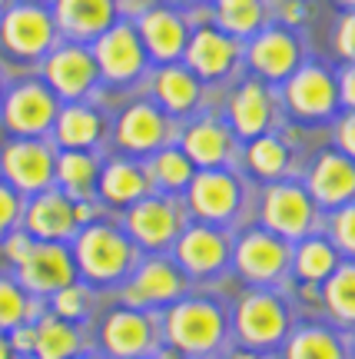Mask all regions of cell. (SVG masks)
<instances>
[{
	"label": "cell",
	"instance_id": "1",
	"mask_svg": "<svg viewBox=\"0 0 355 359\" xmlns=\"http://www.w3.org/2000/svg\"><path fill=\"white\" fill-rule=\"evenodd\" d=\"M163 336L183 356H209L226 339V316L209 299H179L166 313Z\"/></svg>",
	"mask_w": 355,
	"mask_h": 359
},
{
	"label": "cell",
	"instance_id": "2",
	"mask_svg": "<svg viewBox=\"0 0 355 359\" xmlns=\"http://www.w3.org/2000/svg\"><path fill=\"white\" fill-rule=\"evenodd\" d=\"M76 269L87 276L90 283H120L127 276L137 257H133V243L123 233L110 230V226H87L76 236Z\"/></svg>",
	"mask_w": 355,
	"mask_h": 359
},
{
	"label": "cell",
	"instance_id": "3",
	"mask_svg": "<svg viewBox=\"0 0 355 359\" xmlns=\"http://www.w3.org/2000/svg\"><path fill=\"white\" fill-rule=\"evenodd\" d=\"M236 333L253 349L279 346L289 336V309L276 293L256 290V293L242 296L239 309H236Z\"/></svg>",
	"mask_w": 355,
	"mask_h": 359
},
{
	"label": "cell",
	"instance_id": "4",
	"mask_svg": "<svg viewBox=\"0 0 355 359\" xmlns=\"http://www.w3.org/2000/svg\"><path fill=\"white\" fill-rule=\"evenodd\" d=\"M17 276L27 293L53 296L64 286L76 283V259L74 253L60 243H34L20 263H17Z\"/></svg>",
	"mask_w": 355,
	"mask_h": 359
},
{
	"label": "cell",
	"instance_id": "5",
	"mask_svg": "<svg viewBox=\"0 0 355 359\" xmlns=\"http://www.w3.org/2000/svg\"><path fill=\"white\" fill-rule=\"evenodd\" d=\"M156 320L143 309L123 306L113 309L100 330V343L106 359H146L153 346H156Z\"/></svg>",
	"mask_w": 355,
	"mask_h": 359
},
{
	"label": "cell",
	"instance_id": "6",
	"mask_svg": "<svg viewBox=\"0 0 355 359\" xmlns=\"http://www.w3.org/2000/svg\"><path fill=\"white\" fill-rule=\"evenodd\" d=\"M263 219H266L269 233H276L282 240H302L312 230L316 206L302 187L279 183V187H269L266 200H263Z\"/></svg>",
	"mask_w": 355,
	"mask_h": 359
},
{
	"label": "cell",
	"instance_id": "7",
	"mask_svg": "<svg viewBox=\"0 0 355 359\" xmlns=\"http://www.w3.org/2000/svg\"><path fill=\"white\" fill-rule=\"evenodd\" d=\"M183 293H186L183 269H176L173 263H166V259H150L123 286V303L133 309L166 306V303H176Z\"/></svg>",
	"mask_w": 355,
	"mask_h": 359
},
{
	"label": "cell",
	"instance_id": "8",
	"mask_svg": "<svg viewBox=\"0 0 355 359\" xmlns=\"http://www.w3.org/2000/svg\"><path fill=\"white\" fill-rule=\"evenodd\" d=\"M236 266L249 283H276L289 266V246L276 233H246L236 246Z\"/></svg>",
	"mask_w": 355,
	"mask_h": 359
},
{
	"label": "cell",
	"instance_id": "9",
	"mask_svg": "<svg viewBox=\"0 0 355 359\" xmlns=\"http://www.w3.org/2000/svg\"><path fill=\"white\" fill-rule=\"evenodd\" d=\"M286 100H289L292 114L305 116V120H326L339 103V83L326 70L305 67L299 74H292L289 87H286Z\"/></svg>",
	"mask_w": 355,
	"mask_h": 359
},
{
	"label": "cell",
	"instance_id": "10",
	"mask_svg": "<svg viewBox=\"0 0 355 359\" xmlns=\"http://www.w3.org/2000/svg\"><path fill=\"white\" fill-rule=\"evenodd\" d=\"M4 173L17 190H47L53 180V154L37 140H17L4 150Z\"/></svg>",
	"mask_w": 355,
	"mask_h": 359
},
{
	"label": "cell",
	"instance_id": "11",
	"mask_svg": "<svg viewBox=\"0 0 355 359\" xmlns=\"http://www.w3.org/2000/svg\"><path fill=\"white\" fill-rule=\"evenodd\" d=\"M309 196L322 206H345L355 200V163L345 154H322L309 173Z\"/></svg>",
	"mask_w": 355,
	"mask_h": 359
},
{
	"label": "cell",
	"instance_id": "12",
	"mask_svg": "<svg viewBox=\"0 0 355 359\" xmlns=\"http://www.w3.org/2000/svg\"><path fill=\"white\" fill-rule=\"evenodd\" d=\"M190 203L203 219H229L239 206V183L219 173V170H206L200 177L190 180Z\"/></svg>",
	"mask_w": 355,
	"mask_h": 359
},
{
	"label": "cell",
	"instance_id": "13",
	"mask_svg": "<svg viewBox=\"0 0 355 359\" xmlns=\"http://www.w3.org/2000/svg\"><path fill=\"white\" fill-rule=\"evenodd\" d=\"M4 116H7V127L13 133H43L57 116V103H53L50 90L27 83V87L11 93V100L4 107Z\"/></svg>",
	"mask_w": 355,
	"mask_h": 359
},
{
	"label": "cell",
	"instance_id": "14",
	"mask_svg": "<svg viewBox=\"0 0 355 359\" xmlns=\"http://www.w3.org/2000/svg\"><path fill=\"white\" fill-rule=\"evenodd\" d=\"M226 240L219 236L216 230L209 226H193L179 236L176 243V259L179 266L193 273V276H209V273H219L226 266Z\"/></svg>",
	"mask_w": 355,
	"mask_h": 359
},
{
	"label": "cell",
	"instance_id": "15",
	"mask_svg": "<svg viewBox=\"0 0 355 359\" xmlns=\"http://www.w3.org/2000/svg\"><path fill=\"white\" fill-rule=\"evenodd\" d=\"M76 226H80L76 223V203H70L64 193H40L27 210V230L40 236V240H47V243H57V240L70 236Z\"/></svg>",
	"mask_w": 355,
	"mask_h": 359
},
{
	"label": "cell",
	"instance_id": "16",
	"mask_svg": "<svg viewBox=\"0 0 355 359\" xmlns=\"http://www.w3.org/2000/svg\"><path fill=\"white\" fill-rule=\"evenodd\" d=\"M97 60L110 80H130L143 70V47L130 27H113L97 43Z\"/></svg>",
	"mask_w": 355,
	"mask_h": 359
},
{
	"label": "cell",
	"instance_id": "17",
	"mask_svg": "<svg viewBox=\"0 0 355 359\" xmlns=\"http://www.w3.org/2000/svg\"><path fill=\"white\" fill-rule=\"evenodd\" d=\"M4 43L20 57H37L50 47V17L37 7H17L4 20Z\"/></svg>",
	"mask_w": 355,
	"mask_h": 359
},
{
	"label": "cell",
	"instance_id": "18",
	"mask_svg": "<svg viewBox=\"0 0 355 359\" xmlns=\"http://www.w3.org/2000/svg\"><path fill=\"white\" fill-rule=\"evenodd\" d=\"M179 230L176 210L166 200H137L130 210V233L143 246H166Z\"/></svg>",
	"mask_w": 355,
	"mask_h": 359
},
{
	"label": "cell",
	"instance_id": "19",
	"mask_svg": "<svg viewBox=\"0 0 355 359\" xmlns=\"http://www.w3.org/2000/svg\"><path fill=\"white\" fill-rule=\"evenodd\" d=\"M116 137H120V143H123L127 150L146 154V150H153V147L163 143L166 120L156 107H150V103H137V107H130L127 114H123Z\"/></svg>",
	"mask_w": 355,
	"mask_h": 359
},
{
	"label": "cell",
	"instance_id": "20",
	"mask_svg": "<svg viewBox=\"0 0 355 359\" xmlns=\"http://www.w3.org/2000/svg\"><path fill=\"white\" fill-rule=\"evenodd\" d=\"M93 77H97V67L90 60L83 50H60L50 57V64H47V80L53 83L57 93H64V97H80V93H87L93 87Z\"/></svg>",
	"mask_w": 355,
	"mask_h": 359
},
{
	"label": "cell",
	"instance_id": "21",
	"mask_svg": "<svg viewBox=\"0 0 355 359\" xmlns=\"http://www.w3.org/2000/svg\"><path fill=\"white\" fill-rule=\"evenodd\" d=\"M253 67L263 74V77H272V80H282L289 77L295 64H299V43L282 34V30H269L263 37L253 43Z\"/></svg>",
	"mask_w": 355,
	"mask_h": 359
},
{
	"label": "cell",
	"instance_id": "22",
	"mask_svg": "<svg viewBox=\"0 0 355 359\" xmlns=\"http://www.w3.org/2000/svg\"><path fill=\"white\" fill-rule=\"evenodd\" d=\"M286 359H349L345 343L329 326H299L286 336Z\"/></svg>",
	"mask_w": 355,
	"mask_h": 359
},
{
	"label": "cell",
	"instance_id": "23",
	"mask_svg": "<svg viewBox=\"0 0 355 359\" xmlns=\"http://www.w3.org/2000/svg\"><path fill=\"white\" fill-rule=\"evenodd\" d=\"M229 116H232V127L239 130L242 137H259L272 120V100L259 83H242L232 103H229Z\"/></svg>",
	"mask_w": 355,
	"mask_h": 359
},
{
	"label": "cell",
	"instance_id": "24",
	"mask_svg": "<svg viewBox=\"0 0 355 359\" xmlns=\"http://www.w3.org/2000/svg\"><path fill=\"white\" fill-rule=\"evenodd\" d=\"M37 346H34V356L37 359H74L80 356V346H83V336L76 330V323H67L60 316H40L37 323Z\"/></svg>",
	"mask_w": 355,
	"mask_h": 359
},
{
	"label": "cell",
	"instance_id": "25",
	"mask_svg": "<svg viewBox=\"0 0 355 359\" xmlns=\"http://www.w3.org/2000/svg\"><path fill=\"white\" fill-rule=\"evenodd\" d=\"M140 30H143V40L150 53H156L160 60H173L179 50H183V40H186V30L179 24L173 13L166 11H150L146 17L140 20Z\"/></svg>",
	"mask_w": 355,
	"mask_h": 359
},
{
	"label": "cell",
	"instance_id": "26",
	"mask_svg": "<svg viewBox=\"0 0 355 359\" xmlns=\"http://www.w3.org/2000/svg\"><path fill=\"white\" fill-rule=\"evenodd\" d=\"M232 57H236V47L223 34H216V30L196 34V40L190 43V64L203 77H223L232 67Z\"/></svg>",
	"mask_w": 355,
	"mask_h": 359
},
{
	"label": "cell",
	"instance_id": "27",
	"mask_svg": "<svg viewBox=\"0 0 355 359\" xmlns=\"http://www.w3.org/2000/svg\"><path fill=\"white\" fill-rule=\"evenodd\" d=\"M339 266V257H335V246L329 240H322V236H309L299 243L295 250V273H299V280L309 283V286H316V283H326L335 273Z\"/></svg>",
	"mask_w": 355,
	"mask_h": 359
},
{
	"label": "cell",
	"instance_id": "28",
	"mask_svg": "<svg viewBox=\"0 0 355 359\" xmlns=\"http://www.w3.org/2000/svg\"><path fill=\"white\" fill-rule=\"evenodd\" d=\"M113 20V0H60V24L70 34H100Z\"/></svg>",
	"mask_w": 355,
	"mask_h": 359
},
{
	"label": "cell",
	"instance_id": "29",
	"mask_svg": "<svg viewBox=\"0 0 355 359\" xmlns=\"http://www.w3.org/2000/svg\"><path fill=\"white\" fill-rule=\"evenodd\" d=\"M229 154V137L223 127L216 123H196V127L186 133V156L190 163H200V167H219Z\"/></svg>",
	"mask_w": 355,
	"mask_h": 359
},
{
	"label": "cell",
	"instance_id": "30",
	"mask_svg": "<svg viewBox=\"0 0 355 359\" xmlns=\"http://www.w3.org/2000/svg\"><path fill=\"white\" fill-rule=\"evenodd\" d=\"M100 190L110 203H137L146 193V177H143L140 167H133L127 160H116L103 170Z\"/></svg>",
	"mask_w": 355,
	"mask_h": 359
},
{
	"label": "cell",
	"instance_id": "31",
	"mask_svg": "<svg viewBox=\"0 0 355 359\" xmlns=\"http://www.w3.org/2000/svg\"><path fill=\"white\" fill-rule=\"evenodd\" d=\"M322 299H326V306L335 320L345 323V326H355V263L335 266V273L326 280Z\"/></svg>",
	"mask_w": 355,
	"mask_h": 359
},
{
	"label": "cell",
	"instance_id": "32",
	"mask_svg": "<svg viewBox=\"0 0 355 359\" xmlns=\"http://www.w3.org/2000/svg\"><path fill=\"white\" fill-rule=\"evenodd\" d=\"M100 137V116L87 110V107H70L57 120V140L70 147V150H83Z\"/></svg>",
	"mask_w": 355,
	"mask_h": 359
},
{
	"label": "cell",
	"instance_id": "33",
	"mask_svg": "<svg viewBox=\"0 0 355 359\" xmlns=\"http://www.w3.org/2000/svg\"><path fill=\"white\" fill-rule=\"evenodd\" d=\"M156 93H160V100H163L166 110L186 114L193 103H196V97H200V87H196V80H193L186 70L169 67V70H163V74L156 77Z\"/></svg>",
	"mask_w": 355,
	"mask_h": 359
},
{
	"label": "cell",
	"instance_id": "34",
	"mask_svg": "<svg viewBox=\"0 0 355 359\" xmlns=\"http://www.w3.org/2000/svg\"><path fill=\"white\" fill-rule=\"evenodd\" d=\"M57 177L64 183L70 196L74 200H87L90 187H93V180H97V167H93V160L87 154H80V150H70L57 160Z\"/></svg>",
	"mask_w": 355,
	"mask_h": 359
},
{
	"label": "cell",
	"instance_id": "35",
	"mask_svg": "<svg viewBox=\"0 0 355 359\" xmlns=\"http://www.w3.org/2000/svg\"><path fill=\"white\" fill-rule=\"evenodd\" d=\"M30 316H34V306L24 286L13 280H0V333L30 323Z\"/></svg>",
	"mask_w": 355,
	"mask_h": 359
},
{
	"label": "cell",
	"instance_id": "36",
	"mask_svg": "<svg viewBox=\"0 0 355 359\" xmlns=\"http://www.w3.org/2000/svg\"><path fill=\"white\" fill-rule=\"evenodd\" d=\"M286 163H289V154H286L282 140H276V137L253 140V147H249V167L259 177H279L282 170H286Z\"/></svg>",
	"mask_w": 355,
	"mask_h": 359
},
{
	"label": "cell",
	"instance_id": "37",
	"mask_svg": "<svg viewBox=\"0 0 355 359\" xmlns=\"http://www.w3.org/2000/svg\"><path fill=\"white\" fill-rule=\"evenodd\" d=\"M153 180L163 183L166 190H179L193 180V163L186 154L179 150H163V154L153 160Z\"/></svg>",
	"mask_w": 355,
	"mask_h": 359
},
{
	"label": "cell",
	"instance_id": "38",
	"mask_svg": "<svg viewBox=\"0 0 355 359\" xmlns=\"http://www.w3.org/2000/svg\"><path fill=\"white\" fill-rule=\"evenodd\" d=\"M90 313V293L83 286H64L60 293H53V316H60L67 323H83Z\"/></svg>",
	"mask_w": 355,
	"mask_h": 359
},
{
	"label": "cell",
	"instance_id": "39",
	"mask_svg": "<svg viewBox=\"0 0 355 359\" xmlns=\"http://www.w3.org/2000/svg\"><path fill=\"white\" fill-rule=\"evenodd\" d=\"M223 24L232 30V34H249L256 24H259V17H263V7L256 4V0H242V4H232V7H223Z\"/></svg>",
	"mask_w": 355,
	"mask_h": 359
},
{
	"label": "cell",
	"instance_id": "40",
	"mask_svg": "<svg viewBox=\"0 0 355 359\" xmlns=\"http://www.w3.org/2000/svg\"><path fill=\"white\" fill-rule=\"evenodd\" d=\"M332 240L342 253L355 259V203L339 206V213L332 217Z\"/></svg>",
	"mask_w": 355,
	"mask_h": 359
},
{
	"label": "cell",
	"instance_id": "41",
	"mask_svg": "<svg viewBox=\"0 0 355 359\" xmlns=\"http://www.w3.org/2000/svg\"><path fill=\"white\" fill-rule=\"evenodd\" d=\"M17 217H20V200L7 183H0V236L17 223Z\"/></svg>",
	"mask_w": 355,
	"mask_h": 359
},
{
	"label": "cell",
	"instance_id": "42",
	"mask_svg": "<svg viewBox=\"0 0 355 359\" xmlns=\"http://www.w3.org/2000/svg\"><path fill=\"white\" fill-rule=\"evenodd\" d=\"M11 349L17 356H34V346H37V326L34 323H24V326H17L11 330Z\"/></svg>",
	"mask_w": 355,
	"mask_h": 359
},
{
	"label": "cell",
	"instance_id": "43",
	"mask_svg": "<svg viewBox=\"0 0 355 359\" xmlns=\"http://www.w3.org/2000/svg\"><path fill=\"white\" fill-rule=\"evenodd\" d=\"M335 50L355 64V11L349 17H342V24L335 30Z\"/></svg>",
	"mask_w": 355,
	"mask_h": 359
},
{
	"label": "cell",
	"instance_id": "44",
	"mask_svg": "<svg viewBox=\"0 0 355 359\" xmlns=\"http://www.w3.org/2000/svg\"><path fill=\"white\" fill-rule=\"evenodd\" d=\"M335 140H339V147H342V154L355 163V110H349V114L339 120V127H335Z\"/></svg>",
	"mask_w": 355,
	"mask_h": 359
},
{
	"label": "cell",
	"instance_id": "45",
	"mask_svg": "<svg viewBox=\"0 0 355 359\" xmlns=\"http://www.w3.org/2000/svg\"><path fill=\"white\" fill-rule=\"evenodd\" d=\"M339 100H342L349 110H355V64L345 67L342 77H339Z\"/></svg>",
	"mask_w": 355,
	"mask_h": 359
},
{
	"label": "cell",
	"instance_id": "46",
	"mask_svg": "<svg viewBox=\"0 0 355 359\" xmlns=\"http://www.w3.org/2000/svg\"><path fill=\"white\" fill-rule=\"evenodd\" d=\"M30 246H34V240H30L27 233H17V236H11V240H7V257H11L13 263H20V259L30 253Z\"/></svg>",
	"mask_w": 355,
	"mask_h": 359
},
{
	"label": "cell",
	"instance_id": "47",
	"mask_svg": "<svg viewBox=\"0 0 355 359\" xmlns=\"http://www.w3.org/2000/svg\"><path fill=\"white\" fill-rule=\"evenodd\" d=\"M282 17H286V20H299V17H302V4H295V0H292V4H286Z\"/></svg>",
	"mask_w": 355,
	"mask_h": 359
},
{
	"label": "cell",
	"instance_id": "48",
	"mask_svg": "<svg viewBox=\"0 0 355 359\" xmlns=\"http://www.w3.org/2000/svg\"><path fill=\"white\" fill-rule=\"evenodd\" d=\"M0 359H13V349H11V339L0 333Z\"/></svg>",
	"mask_w": 355,
	"mask_h": 359
},
{
	"label": "cell",
	"instance_id": "49",
	"mask_svg": "<svg viewBox=\"0 0 355 359\" xmlns=\"http://www.w3.org/2000/svg\"><path fill=\"white\" fill-rule=\"evenodd\" d=\"M229 359H263V356L253 353V349H236V353H229Z\"/></svg>",
	"mask_w": 355,
	"mask_h": 359
},
{
	"label": "cell",
	"instance_id": "50",
	"mask_svg": "<svg viewBox=\"0 0 355 359\" xmlns=\"http://www.w3.org/2000/svg\"><path fill=\"white\" fill-rule=\"evenodd\" d=\"M232 4H242V0H219V7H232Z\"/></svg>",
	"mask_w": 355,
	"mask_h": 359
},
{
	"label": "cell",
	"instance_id": "51",
	"mask_svg": "<svg viewBox=\"0 0 355 359\" xmlns=\"http://www.w3.org/2000/svg\"><path fill=\"white\" fill-rule=\"evenodd\" d=\"M74 359H100V356H90V353H80V356H74Z\"/></svg>",
	"mask_w": 355,
	"mask_h": 359
},
{
	"label": "cell",
	"instance_id": "52",
	"mask_svg": "<svg viewBox=\"0 0 355 359\" xmlns=\"http://www.w3.org/2000/svg\"><path fill=\"white\" fill-rule=\"evenodd\" d=\"M339 4H345V7H352L355 11V0H339Z\"/></svg>",
	"mask_w": 355,
	"mask_h": 359
},
{
	"label": "cell",
	"instance_id": "53",
	"mask_svg": "<svg viewBox=\"0 0 355 359\" xmlns=\"http://www.w3.org/2000/svg\"><path fill=\"white\" fill-rule=\"evenodd\" d=\"M13 359H30V356H13Z\"/></svg>",
	"mask_w": 355,
	"mask_h": 359
},
{
	"label": "cell",
	"instance_id": "54",
	"mask_svg": "<svg viewBox=\"0 0 355 359\" xmlns=\"http://www.w3.org/2000/svg\"><path fill=\"white\" fill-rule=\"evenodd\" d=\"M352 356H355V339H352Z\"/></svg>",
	"mask_w": 355,
	"mask_h": 359
},
{
	"label": "cell",
	"instance_id": "55",
	"mask_svg": "<svg viewBox=\"0 0 355 359\" xmlns=\"http://www.w3.org/2000/svg\"><path fill=\"white\" fill-rule=\"evenodd\" d=\"M0 7H4V0H0Z\"/></svg>",
	"mask_w": 355,
	"mask_h": 359
}]
</instances>
